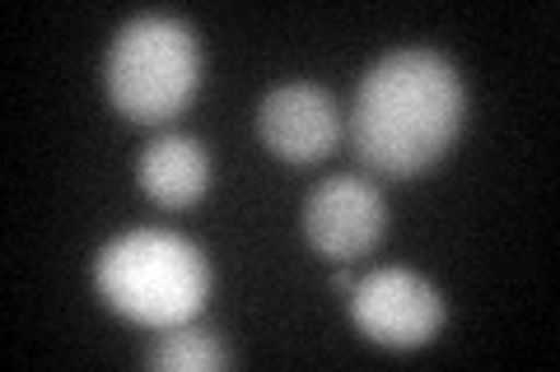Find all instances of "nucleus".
Returning a JSON list of instances; mask_svg holds the SVG:
<instances>
[{
	"mask_svg": "<svg viewBox=\"0 0 560 372\" xmlns=\"http://www.w3.org/2000/svg\"><path fill=\"white\" fill-rule=\"evenodd\" d=\"M350 316L374 345L416 349L444 326V298L430 279L383 265L350 289Z\"/></svg>",
	"mask_w": 560,
	"mask_h": 372,
	"instance_id": "nucleus-4",
	"label": "nucleus"
},
{
	"mask_svg": "<svg viewBox=\"0 0 560 372\" xmlns=\"http://www.w3.org/2000/svg\"><path fill=\"white\" fill-rule=\"evenodd\" d=\"M201 80V47L173 14H136L108 51V94L121 117L140 127L173 121Z\"/></svg>",
	"mask_w": 560,
	"mask_h": 372,
	"instance_id": "nucleus-3",
	"label": "nucleus"
},
{
	"mask_svg": "<svg viewBox=\"0 0 560 372\" xmlns=\"http://www.w3.org/2000/svg\"><path fill=\"white\" fill-rule=\"evenodd\" d=\"M150 363L168 368V372H215L230 363V353H224V345L210 331H197L183 322V326H168L160 340H154Z\"/></svg>",
	"mask_w": 560,
	"mask_h": 372,
	"instance_id": "nucleus-8",
	"label": "nucleus"
},
{
	"mask_svg": "<svg viewBox=\"0 0 560 372\" xmlns=\"http://www.w3.org/2000/svg\"><path fill=\"white\" fill-rule=\"evenodd\" d=\"M136 177L154 205L183 209L191 201H201V191L210 182V158L191 135H160L140 154Z\"/></svg>",
	"mask_w": 560,
	"mask_h": 372,
	"instance_id": "nucleus-7",
	"label": "nucleus"
},
{
	"mask_svg": "<svg viewBox=\"0 0 560 372\" xmlns=\"http://www.w3.org/2000/svg\"><path fill=\"white\" fill-rule=\"evenodd\" d=\"M331 289H337V293H350V289H355V275H350V271H337V275H331Z\"/></svg>",
	"mask_w": 560,
	"mask_h": 372,
	"instance_id": "nucleus-9",
	"label": "nucleus"
},
{
	"mask_svg": "<svg viewBox=\"0 0 560 372\" xmlns=\"http://www.w3.org/2000/svg\"><path fill=\"white\" fill-rule=\"evenodd\" d=\"M94 285L121 316L168 331L201 312L210 271L187 238L164 233V228H131L98 252Z\"/></svg>",
	"mask_w": 560,
	"mask_h": 372,
	"instance_id": "nucleus-2",
	"label": "nucleus"
},
{
	"mask_svg": "<svg viewBox=\"0 0 560 372\" xmlns=\"http://www.w3.org/2000/svg\"><path fill=\"white\" fill-rule=\"evenodd\" d=\"M257 131L267 140V149L285 164H318L337 149L341 140V112L318 84H280L261 98Z\"/></svg>",
	"mask_w": 560,
	"mask_h": 372,
	"instance_id": "nucleus-6",
	"label": "nucleus"
},
{
	"mask_svg": "<svg viewBox=\"0 0 560 372\" xmlns=\"http://www.w3.org/2000/svg\"><path fill=\"white\" fill-rule=\"evenodd\" d=\"M388 209L364 177H327L304 205V233L327 261H355L383 238Z\"/></svg>",
	"mask_w": 560,
	"mask_h": 372,
	"instance_id": "nucleus-5",
	"label": "nucleus"
},
{
	"mask_svg": "<svg viewBox=\"0 0 560 372\" xmlns=\"http://www.w3.org/2000/svg\"><path fill=\"white\" fill-rule=\"evenodd\" d=\"M467 94L440 51L407 47L370 65L350 108V145L383 177H411L440 164L463 131Z\"/></svg>",
	"mask_w": 560,
	"mask_h": 372,
	"instance_id": "nucleus-1",
	"label": "nucleus"
}]
</instances>
